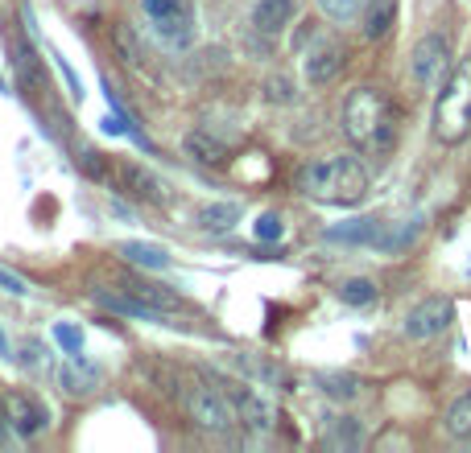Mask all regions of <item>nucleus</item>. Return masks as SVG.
I'll return each mask as SVG.
<instances>
[{"instance_id": "nucleus-3", "label": "nucleus", "mask_w": 471, "mask_h": 453, "mask_svg": "<svg viewBox=\"0 0 471 453\" xmlns=\"http://www.w3.org/2000/svg\"><path fill=\"white\" fill-rule=\"evenodd\" d=\"M471 136V59L447 75L439 99H434V140L439 145H463Z\"/></svg>"}, {"instance_id": "nucleus-12", "label": "nucleus", "mask_w": 471, "mask_h": 453, "mask_svg": "<svg viewBox=\"0 0 471 453\" xmlns=\"http://www.w3.org/2000/svg\"><path fill=\"white\" fill-rule=\"evenodd\" d=\"M50 379L59 384L62 395H91L99 384V371L91 363H83V355H67L62 363H54V371H50Z\"/></svg>"}, {"instance_id": "nucleus-25", "label": "nucleus", "mask_w": 471, "mask_h": 453, "mask_svg": "<svg viewBox=\"0 0 471 453\" xmlns=\"http://www.w3.org/2000/svg\"><path fill=\"white\" fill-rule=\"evenodd\" d=\"M376 231H381V222L376 219H356L347 222V227H331L327 231V240H344V243H373Z\"/></svg>"}, {"instance_id": "nucleus-23", "label": "nucleus", "mask_w": 471, "mask_h": 453, "mask_svg": "<svg viewBox=\"0 0 471 453\" xmlns=\"http://www.w3.org/2000/svg\"><path fill=\"white\" fill-rule=\"evenodd\" d=\"M21 367L33 371L38 379H50V371H54V355L42 347L38 338H25V342H21Z\"/></svg>"}, {"instance_id": "nucleus-8", "label": "nucleus", "mask_w": 471, "mask_h": 453, "mask_svg": "<svg viewBox=\"0 0 471 453\" xmlns=\"http://www.w3.org/2000/svg\"><path fill=\"white\" fill-rule=\"evenodd\" d=\"M112 186L128 198H137V203H166V182L137 161H112Z\"/></svg>"}, {"instance_id": "nucleus-5", "label": "nucleus", "mask_w": 471, "mask_h": 453, "mask_svg": "<svg viewBox=\"0 0 471 453\" xmlns=\"http://www.w3.org/2000/svg\"><path fill=\"white\" fill-rule=\"evenodd\" d=\"M182 404H187L190 424L203 429V433H227L236 424V412H232V404H227V395L216 392V387H207V384H190L187 392H182Z\"/></svg>"}, {"instance_id": "nucleus-1", "label": "nucleus", "mask_w": 471, "mask_h": 453, "mask_svg": "<svg viewBox=\"0 0 471 453\" xmlns=\"http://www.w3.org/2000/svg\"><path fill=\"white\" fill-rule=\"evenodd\" d=\"M298 194L323 206H356L368 198V169L356 153H331L298 169Z\"/></svg>"}, {"instance_id": "nucleus-30", "label": "nucleus", "mask_w": 471, "mask_h": 453, "mask_svg": "<svg viewBox=\"0 0 471 453\" xmlns=\"http://www.w3.org/2000/svg\"><path fill=\"white\" fill-rule=\"evenodd\" d=\"M265 99H269V104H294L298 91H294V83H290L285 75H273V78H265Z\"/></svg>"}, {"instance_id": "nucleus-14", "label": "nucleus", "mask_w": 471, "mask_h": 453, "mask_svg": "<svg viewBox=\"0 0 471 453\" xmlns=\"http://www.w3.org/2000/svg\"><path fill=\"white\" fill-rule=\"evenodd\" d=\"M397 25V0H364L360 9V30L368 41H381Z\"/></svg>"}, {"instance_id": "nucleus-7", "label": "nucleus", "mask_w": 471, "mask_h": 453, "mask_svg": "<svg viewBox=\"0 0 471 453\" xmlns=\"http://www.w3.org/2000/svg\"><path fill=\"white\" fill-rule=\"evenodd\" d=\"M451 318H455L451 297H426L402 318V334L413 338V342H430V338H439L442 330L451 326Z\"/></svg>"}, {"instance_id": "nucleus-34", "label": "nucleus", "mask_w": 471, "mask_h": 453, "mask_svg": "<svg viewBox=\"0 0 471 453\" xmlns=\"http://www.w3.org/2000/svg\"><path fill=\"white\" fill-rule=\"evenodd\" d=\"M0 91H5V83H0Z\"/></svg>"}, {"instance_id": "nucleus-18", "label": "nucleus", "mask_w": 471, "mask_h": 453, "mask_svg": "<svg viewBox=\"0 0 471 453\" xmlns=\"http://www.w3.org/2000/svg\"><path fill=\"white\" fill-rule=\"evenodd\" d=\"M125 293H128V297H137L141 305L157 309V313H178V309H182V301H178L166 285H153V280H141V276L125 280Z\"/></svg>"}, {"instance_id": "nucleus-28", "label": "nucleus", "mask_w": 471, "mask_h": 453, "mask_svg": "<svg viewBox=\"0 0 471 453\" xmlns=\"http://www.w3.org/2000/svg\"><path fill=\"white\" fill-rule=\"evenodd\" d=\"M319 9H323V17H331L335 25H347V21L360 17L364 0H319Z\"/></svg>"}, {"instance_id": "nucleus-9", "label": "nucleus", "mask_w": 471, "mask_h": 453, "mask_svg": "<svg viewBox=\"0 0 471 453\" xmlns=\"http://www.w3.org/2000/svg\"><path fill=\"white\" fill-rule=\"evenodd\" d=\"M347 67V46L335 38H323L319 46H310L302 54V75L310 87H327V83H335V78L344 75Z\"/></svg>"}, {"instance_id": "nucleus-20", "label": "nucleus", "mask_w": 471, "mask_h": 453, "mask_svg": "<svg viewBox=\"0 0 471 453\" xmlns=\"http://www.w3.org/2000/svg\"><path fill=\"white\" fill-rule=\"evenodd\" d=\"M120 256H125L133 268H149V272H162L170 268V251L166 248H157V243H145V240H128L120 243Z\"/></svg>"}, {"instance_id": "nucleus-31", "label": "nucleus", "mask_w": 471, "mask_h": 453, "mask_svg": "<svg viewBox=\"0 0 471 453\" xmlns=\"http://www.w3.org/2000/svg\"><path fill=\"white\" fill-rule=\"evenodd\" d=\"M282 235H285V222L277 219V214H261V219H256V240L273 243V240H282Z\"/></svg>"}, {"instance_id": "nucleus-27", "label": "nucleus", "mask_w": 471, "mask_h": 453, "mask_svg": "<svg viewBox=\"0 0 471 453\" xmlns=\"http://www.w3.org/2000/svg\"><path fill=\"white\" fill-rule=\"evenodd\" d=\"M319 384H323V392L331 400H344V404L360 395V379L356 376H319Z\"/></svg>"}, {"instance_id": "nucleus-32", "label": "nucleus", "mask_w": 471, "mask_h": 453, "mask_svg": "<svg viewBox=\"0 0 471 453\" xmlns=\"http://www.w3.org/2000/svg\"><path fill=\"white\" fill-rule=\"evenodd\" d=\"M0 289L13 293V297H25V293H30V289H25V280H21L17 272H9L5 264H0Z\"/></svg>"}, {"instance_id": "nucleus-15", "label": "nucleus", "mask_w": 471, "mask_h": 453, "mask_svg": "<svg viewBox=\"0 0 471 453\" xmlns=\"http://www.w3.org/2000/svg\"><path fill=\"white\" fill-rule=\"evenodd\" d=\"M323 445L327 449H335V453H352V449H360L364 445V429H360V421L356 416H331V421L323 424Z\"/></svg>"}, {"instance_id": "nucleus-10", "label": "nucleus", "mask_w": 471, "mask_h": 453, "mask_svg": "<svg viewBox=\"0 0 471 453\" xmlns=\"http://www.w3.org/2000/svg\"><path fill=\"white\" fill-rule=\"evenodd\" d=\"M0 408H5V421H9V429L17 437H38V433H46V424H50V412H46V404H42L38 395H30V392H5V400H0Z\"/></svg>"}, {"instance_id": "nucleus-16", "label": "nucleus", "mask_w": 471, "mask_h": 453, "mask_svg": "<svg viewBox=\"0 0 471 453\" xmlns=\"http://www.w3.org/2000/svg\"><path fill=\"white\" fill-rule=\"evenodd\" d=\"M182 149H187V157L190 161H199V165H211V169H224L227 165V145L219 140V136H211V132H187V140H182Z\"/></svg>"}, {"instance_id": "nucleus-29", "label": "nucleus", "mask_w": 471, "mask_h": 453, "mask_svg": "<svg viewBox=\"0 0 471 453\" xmlns=\"http://www.w3.org/2000/svg\"><path fill=\"white\" fill-rule=\"evenodd\" d=\"M54 342L62 347V355H83V330L70 322H54Z\"/></svg>"}, {"instance_id": "nucleus-13", "label": "nucleus", "mask_w": 471, "mask_h": 453, "mask_svg": "<svg viewBox=\"0 0 471 453\" xmlns=\"http://www.w3.org/2000/svg\"><path fill=\"white\" fill-rule=\"evenodd\" d=\"M298 13V0H256L253 13H248V21H253V33H261V38H282L285 30H290V21H294Z\"/></svg>"}, {"instance_id": "nucleus-26", "label": "nucleus", "mask_w": 471, "mask_h": 453, "mask_svg": "<svg viewBox=\"0 0 471 453\" xmlns=\"http://www.w3.org/2000/svg\"><path fill=\"white\" fill-rule=\"evenodd\" d=\"M447 433L451 437H471V392H463L451 408H447Z\"/></svg>"}, {"instance_id": "nucleus-21", "label": "nucleus", "mask_w": 471, "mask_h": 453, "mask_svg": "<svg viewBox=\"0 0 471 453\" xmlns=\"http://www.w3.org/2000/svg\"><path fill=\"white\" fill-rule=\"evenodd\" d=\"M112 46H116V54H120V62L125 67H145V46H141V38H137V30H128V25H116L112 30Z\"/></svg>"}, {"instance_id": "nucleus-24", "label": "nucleus", "mask_w": 471, "mask_h": 453, "mask_svg": "<svg viewBox=\"0 0 471 453\" xmlns=\"http://www.w3.org/2000/svg\"><path fill=\"white\" fill-rule=\"evenodd\" d=\"M339 301L344 305H356V309H364V305H373L376 301V285L368 276H347V280H339Z\"/></svg>"}, {"instance_id": "nucleus-17", "label": "nucleus", "mask_w": 471, "mask_h": 453, "mask_svg": "<svg viewBox=\"0 0 471 453\" xmlns=\"http://www.w3.org/2000/svg\"><path fill=\"white\" fill-rule=\"evenodd\" d=\"M240 219H245L240 203H207V206H199V211H195V227H199V231H211V235L232 231Z\"/></svg>"}, {"instance_id": "nucleus-22", "label": "nucleus", "mask_w": 471, "mask_h": 453, "mask_svg": "<svg viewBox=\"0 0 471 453\" xmlns=\"http://www.w3.org/2000/svg\"><path fill=\"white\" fill-rule=\"evenodd\" d=\"M78 169H83V177H91V182L112 186V157L99 153V149H91V145L78 149Z\"/></svg>"}, {"instance_id": "nucleus-2", "label": "nucleus", "mask_w": 471, "mask_h": 453, "mask_svg": "<svg viewBox=\"0 0 471 453\" xmlns=\"http://www.w3.org/2000/svg\"><path fill=\"white\" fill-rule=\"evenodd\" d=\"M344 136L364 153H389L392 149V112L381 87H356L344 99Z\"/></svg>"}, {"instance_id": "nucleus-11", "label": "nucleus", "mask_w": 471, "mask_h": 453, "mask_svg": "<svg viewBox=\"0 0 471 453\" xmlns=\"http://www.w3.org/2000/svg\"><path fill=\"white\" fill-rule=\"evenodd\" d=\"M224 395H227V404H232L236 421L245 424V429H253V433H269L273 429V404H269L265 395H256L253 387L245 384H224Z\"/></svg>"}, {"instance_id": "nucleus-19", "label": "nucleus", "mask_w": 471, "mask_h": 453, "mask_svg": "<svg viewBox=\"0 0 471 453\" xmlns=\"http://www.w3.org/2000/svg\"><path fill=\"white\" fill-rule=\"evenodd\" d=\"M91 297L99 301L104 309L120 313V318H141V322H166V313H157V309L141 305L137 297H128V293H108V289H91Z\"/></svg>"}, {"instance_id": "nucleus-4", "label": "nucleus", "mask_w": 471, "mask_h": 453, "mask_svg": "<svg viewBox=\"0 0 471 453\" xmlns=\"http://www.w3.org/2000/svg\"><path fill=\"white\" fill-rule=\"evenodd\" d=\"M153 38L166 50H190L195 41V9L190 0H141Z\"/></svg>"}, {"instance_id": "nucleus-33", "label": "nucleus", "mask_w": 471, "mask_h": 453, "mask_svg": "<svg viewBox=\"0 0 471 453\" xmlns=\"http://www.w3.org/2000/svg\"><path fill=\"white\" fill-rule=\"evenodd\" d=\"M13 347H9V338H5V330H0V358H9Z\"/></svg>"}, {"instance_id": "nucleus-6", "label": "nucleus", "mask_w": 471, "mask_h": 453, "mask_svg": "<svg viewBox=\"0 0 471 453\" xmlns=\"http://www.w3.org/2000/svg\"><path fill=\"white\" fill-rule=\"evenodd\" d=\"M447 59H451V41H447V33H426V38H418V46H413L410 54V78L418 91H434L442 83V75H447Z\"/></svg>"}]
</instances>
